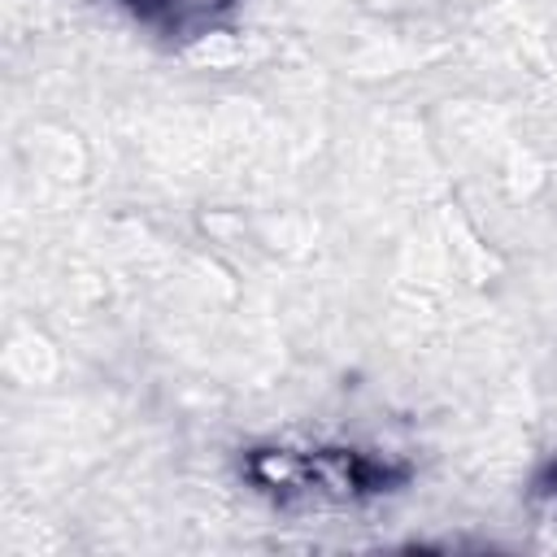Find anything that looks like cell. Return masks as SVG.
<instances>
[{
  "mask_svg": "<svg viewBox=\"0 0 557 557\" xmlns=\"http://www.w3.org/2000/svg\"><path fill=\"white\" fill-rule=\"evenodd\" d=\"M113 4L144 30L161 35L165 44H196L239 9V0H113Z\"/></svg>",
  "mask_w": 557,
  "mask_h": 557,
  "instance_id": "2",
  "label": "cell"
},
{
  "mask_svg": "<svg viewBox=\"0 0 557 557\" xmlns=\"http://www.w3.org/2000/svg\"><path fill=\"white\" fill-rule=\"evenodd\" d=\"M239 479L283 509H357L405 492L413 466L361 444H252Z\"/></svg>",
  "mask_w": 557,
  "mask_h": 557,
  "instance_id": "1",
  "label": "cell"
},
{
  "mask_svg": "<svg viewBox=\"0 0 557 557\" xmlns=\"http://www.w3.org/2000/svg\"><path fill=\"white\" fill-rule=\"evenodd\" d=\"M535 496H540V500H544V505L557 513V461H553V466H548V470L535 479Z\"/></svg>",
  "mask_w": 557,
  "mask_h": 557,
  "instance_id": "3",
  "label": "cell"
}]
</instances>
